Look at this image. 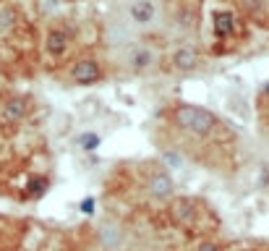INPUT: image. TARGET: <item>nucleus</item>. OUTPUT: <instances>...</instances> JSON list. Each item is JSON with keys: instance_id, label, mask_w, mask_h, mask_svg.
Listing matches in <instances>:
<instances>
[{"instance_id": "nucleus-14", "label": "nucleus", "mask_w": 269, "mask_h": 251, "mask_svg": "<svg viewBox=\"0 0 269 251\" xmlns=\"http://www.w3.org/2000/svg\"><path fill=\"white\" fill-rule=\"evenodd\" d=\"M188 207H191V204H188V201H178V204H175V207H173L175 217H178V220H188V217L193 215V212H191Z\"/></svg>"}, {"instance_id": "nucleus-16", "label": "nucleus", "mask_w": 269, "mask_h": 251, "mask_svg": "<svg viewBox=\"0 0 269 251\" xmlns=\"http://www.w3.org/2000/svg\"><path fill=\"white\" fill-rule=\"evenodd\" d=\"M193 251H220V246L214 241H201V243H196V248H193Z\"/></svg>"}, {"instance_id": "nucleus-1", "label": "nucleus", "mask_w": 269, "mask_h": 251, "mask_svg": "<svg viewBox=\"0 0 269 251\" xmlns=\"http://www.w3.org/2000/svg\"><path fill=\"white\" fill-rule=\"evenodd\" d=\"M173 123L181 131L193 134V136H209L217 129V118L212 110L199 107V105H188V102H181L173 107Z\"/></svg>"}, {"instance_id": "nucleus-6", "label": "nucleus", "mask_w": 269, "mask_h": 251, "mask_svg": "<svg viewBox=\"0 0 269 251\" xmlns=\"http://www.w3.org/2000/svg\"><path fill=\"white\" fill-rule=\"evenodd\" d=\"M126 13H128V21L133 26L146 29V26H152L154 19H157V6H154V0H131Z\"/></svg>"}, {"instance_id": "nucleus-3", "label": "nucleus", "mask_w": 269, "mask_h": 251, "mask_svg": "<svg viewBox=\"0 0 269 251\" xmlns=\"http://www.w3.org/2000/svg\"><path fill=\"white\" fill-rule=\"evenodd\" d=\"M126 66L133 73H146L157 66V53L149 45H131L126 53Z\"/></svg>"}, {"instance_id": "nucleus-9", "label": "nucleus", "mask_w": 269, "mask_h": 251, "mask_svg": "<svg viewBox=\"0 0 269 251\" xmlns=\"http://www.w3.org/2000/svg\"><path fill=\"white\" fill-rule=\"evenodd\" d=\"M235 31V16L230 11H217L214 13V37L217 39H228Z\"/></svg>"}, {"instance_id": "nucleus-5", "label": "nucleus", "mask_w": 269, "mask_h": 251, "mask_svg": "<svg viewBox=\"0 0 269 251\" xmlns=\"http://www.w3.org/2000/svg\"><path fill=\"white\" fill-rule=\"evenodd\" d=\"M71 39H73V37H71V31H68L66 26H50L47 34H44V50H47L50 58L61 60V58H66V53H68Z\"/></svg>"}, {"instance_id": "nucleus-2", "label": "nucleus", "mask_w": 269, "mask_h": 251, "mask_svg": "<svg viewBox=\"0 0 269 251\" xmlns=\"http://www.w3.org/2000/svg\"><path fill=\"white\" fill-rule=\"evenodd\" d=\"M71 81L79 87H94L97 81H102V63L92 55H81L71 63Z\"/></svg>"}, {"instance_id": "nucleus-15", "label": "nucleus", "mask_w": 269, "mask_h": 251, "mask_svg": "<svg viewBox=\"0 0 269 251\" xmlns=\"http://www.w3.org/2000/svg\"><path fill=\"white\" fill-rule=\"evenodd\" d=\"M94 207H97V199H94V196H84L81 204H79V210H81L84 215H94Z\"/></svg>"}, {"instance_id": "nucleus-7", "label": "nucleus", "mask_w": 269, "mask_h": 251, "mask_svg": "<svg viewBox=\"0 0 269 251\" xmlns=\"http://www.w3.org/2000/svg\"><path fill=\"white\" fill-rule=\"evenodd\" d=\"M146 188H149V194H152L154 199H170L175 194V181L168 170H157L149 176L146 181Z\"/></svg>"}, {"instance_id": "nucleus-4", "label": "nucleus", "mask_w": 269, "mask_h": 251, "mask_svg": "<svg viewBox=\"0 0 269 251\" xmlns=\"http://www.w3.org/2000/svg\"><path fill=\"white\" fill-rule=\"evenodd\" d=\"M201 66V55L193 45H178L170 53V68L178 73H191Z\"/></svg>"}, {"instance_id": "nucleus-18", "label": "nucleus", "mask_w": 269, "mask_h": 251, "mask_svg": "<svg viewBox=\"0 0 269 251\" xmlns=\"http://www.w3.org/2000/svg\"><path fill=\"white\" fill-rule=\"evenodd\" d=\"M246 251H256V248H246Z\"/></svg>"}, {"instance_id": "nucleus-11", "label": "nucleus", "mask_w": 269, "mask_h": 251, "mask_svg": "<svg viewBox=\"0 0 269 251\" xmlns=\"http://www.w3.org/2000/svg\"><path fill=\"white\" fill-rule=\"evenodd\" d=\"M73 144H76L81 152H97L99 144H102V139L94 131H84V134H79L76 139H73Z\"/></svg>"}, {"instance_id": "nucleus-10", "label": "nucleus", "mask_w": 269, "mask_h": 251, "mask_svg": "<svg viewBox=\"0 0 269 251\" xmlns=\"http://www.w3.org/2000/svg\"><path fill=\"white\" fill-rule=\"evenodd\" d=\"M16 21H19V11L11 3H0V34L11 31L13 26H16Z\"/></svg>"}, {"instance_id": "nucleus-17", "label": "nucleus", "mask_w": 269, "mask_h": 251, "mask_svg": "<svg viewBox=\"0 0 269 251\" xmlns=\"http://www.w3.org/2000/svg\"><path fill=\"white\" fill-rule=\"evenodd\" d=\"M264 94H269V87H264Z\"/></svg>"}, {"instance_id": "nucleus-13", "label": "nucleus", "mask_w": 269, "mask_h": 251, "mask_svg": "<svg viewBox=\"0 0 269 251\" xmlns=\"http://www.w3.org/2000/svg\"><path fill=\"white\" fill-rule=\"evenodd\" d=\"M162 162H165V168H183V154L178 149H165L162 152Z\"/></svg>"}, {"instance_id": "nucleus-12", "label": "nucleus", "mask_w": 269, "mask_h": 251, "mask_svg": "<svg viewBox=\"0 0 269 251\" xmlns=\"http://www.w3.org/2000/svg\"><path fill=\"white\" fill-rule=\"evenodd\" d=\"M47 188H50V178H44V176H34L32 181L26 183V196L39 199V196L47 194Z\"/></svg>"}, {"instance_id": "nucleus-8", "label": "nucleus", "mask_w": 269, "mask_h": 251, "mask_svg": "<svg viewBox=\"0 0 269 251\" xmlns=\"http://www.w3.org/2000/svg\"><path fill=\"white\" fill-rule=\"evenodd\" d=\"M26 113H29V100L26 97H11L3 105V120L6 123H19V120L26 118Z\"/></svg>"}]
</instances>
